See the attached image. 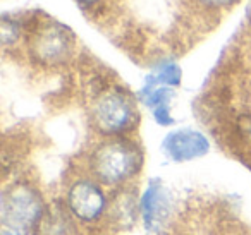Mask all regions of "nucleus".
Listing matches in <instances>:
<instances>
[{"label": "nucleus", "mask_w": 251, "mask_h": 235, "mask_svg": "<svg viewBox=\"0 0 251 235\" xmlns=\"http://www.w3.org/2000/svg\"><path fill=\"white\" fill-rule=\"evenodd\" d=\"M97 0H81V4H84V5H91V4H95Z\"/></svg>", "instance_id": "nucleus-14"}, {"label": "nucleus", "mask_w": 251, "mask_h": 235, "mask_svg": "<svg viewBox=\"0 0 251 235\" xmlns=\"http://www.w3.org/2000/svg\"><path fill=\"white\" fill-rule=\"evenodd\" d=\"M148 81L153 84H162V86H169V88L177 86L181 83V69L176 64L165 62L158 67L155 76L148 77Z\"/></svg>", "instance_id": "nucleus-10"}, {"label": "nucleus", "mask_w": 251, "mask_h": 235, "mask_svg": "<svg viewBox=\"0 0 251 235\" xmlns=\"http://www.w3.org/2000/svg\"><path fill=\"white\" fill-rule=\"evenodd\" d=\"M143 166V151L131 139L110 138L100 142L90 155V172L95 180L119 187L129 182Z\"/></svg>", "instance_id": "nucleus-1"}, {"label": "nucleus", "mask_w": 251, "mask_h": 235, "mask_svg": "<svg viewBox=\"0 0 251 235\" xmlns=\"http://www.w3.org/2000/svg\"><path fill=\"white\" fill-rule=\"evenodd\" d=\"M91 122L100 134L121 136L136 127L140 115L129 94L122 90L101 91L91 105Z\"/></svg>", "instance_id": "nucleus-2"}, {"label": "nucleus", "mask_w": 251, "mask_h": 235, "mask_svg": "<svg viewBox=\"0 0 251 235\" xmlns=\"http://www.w3.org/2000/svg\"><path fill=\"white\" fill-rule=\"evenodd\" d=\"M73 50V33L57 21L40 24L29 38V55L43 66H60L69 59Z\"/></svg>", "instance_id": "nucleus-4"}, {"label": "nucleus", "mask_w": 251, "mask_h": 235, "mask_svg": "<svg viewBox=\"0 0 251 235\" xmlns=\"http://www.w3.org/2000/svg\"><path fill=\"white\" fill-rule=\"evenodd\" d=\"M0 235H25V234H23V232H19V230H16V228L9 227V225H2Z\"/></svg>", "instance_id": "nucleus-13"}, {"label": "nucleus", "mask_w": 251, "mask_h": 235, "mask_svg": "<svg viewBox=\"0 0 251 235\" xmlns=\"http://www.w3.org/2000/svg\"><path fill=\"white\" fill-rule=\"evenodd\" d=\"M66 204L81 225H95L107 214L108 197L101 186L91 179H79L67 189Z\"/></svg>", "instance_id": "nucleus-5"}, {"label": "nucleus", "mask_w": 251, "mask_h": 235, "mask_svg": "<svg viewBox=\"0 0 251 235\" xmlns=\"http://www.w3.org/2000/svg\"><path fill=\"white\" fill-rule=\"evenodd\" d=\"M141 214L138 192L134 187H121L114 190L108 197L107 218L108 225L115 230H129L138 221V216Z\"/></svg>", "instance_id": "nucleus-7"}, {"label": "nucleus", "mask_w": 251, "mask_h": 235, "mask_svg": "<svg viewBox=\"0 0 251 235\" xmlns=\"http://www.w3.org/2000/svg\"><path fill=\"white\" fill-rule=\"evenodd\" d=\"M31 235H79V228L67 204L62 201H53L47 204L45 213Z\"/></svg>", "instance_id": "nucleus-9"}, {"label": "nucleus", "mask_w": 251, "mask_h": 235, "mask_svg": "<svg viewBox=\"0 0 251 235\" xmlns=\"http://www.w3.org/2000/svg\"><path fill=\"white\" fill-rule=\"evenodd\" d=\"M45 210V201L33 184L14 182L2 196V225H9L23 234H33Z\"/></svg>", "instance_id": "nucleus-3"}, {"label": "nucleus", "mask_w": 251, "mask_h": 235, "mask_svg": "<svg viewBox=\"0 0 251 235\" xmlns=\"http://www.w3.org/2000/svg\"><path fill=\"white\" fill-rule=\"evenodd\" d=\"M203 5L206 7H215V9H220V7H229L232 5L236 0H200Z\"/></svg>", "instance_id": "nucleus-12"}, {"label": "nucleus", "mask_w": 251, "mask_h": 235, "mask_svg": "<svg viewBox=\"0 0 251 235\" xmlns=\"http://www.w3.org/2000/svg\"><path fill=\"white\" fill-rule=\"evenodd\" d=\"M21 35V29H19V24L16 21H9V19H4L2 21V42L4 45H11Z\"/></svg>", "instance_id": "nucleus-11"}, {"label": "nucleus", "mask_w": 251, "mask_h": 235, "mask_svg": "<svg viewBox=\"0 0 251 235\" xmlns=\"http://www.w3.org/2000/svg\"><path fill=\"white\" fill-rule=\"evenodd\" d=\"M162 148L172 162H191L208 153L210 142L201 132L193 129H179L165 136Z\"/></svg>", "instance_id": "nucleus-6"}, {"label": "nucleus", "mask_w": 251, "mask_h": 235, "mask_svg": "<svg viewBox=\"0 0 251 235\" xmlns=\"http://www.w3.org/2000/svg\"><path fill=\"white\" fill-rule=\"evenodd\" d=\"M140 210L148 232H157L171 216V196L160 180H153L140 199Z\"/></svg>", "instance_id": "nucleus-8"}]
</instances>
